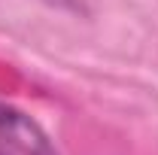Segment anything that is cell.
<instances>
[{
    "instance_id": "obj_1",
    "label": "cell",
    "mask_w": 158,
    "mask_h": 155,
    "mask_svg": "<svg viewBox=\"0 0 158 155\" xmlns=\"http://www.w3.org/2000/svg\"><path fill=\"white\" fill-rule=\"evenodd\" d=\"M0 137L21 155H61L52 143V137L40 128L27 113L0 100Z\"/></svg>"
},
{
    "instance_id": "obj_2",
    "label": "cell",
    "mask_w": 158,
    "mask_h": 155,
    "mask_svg": "<svg viewBox=\"0 0 158 155\" xmlns=\"http://www.w3.org/2000/svg\"><path fill=\"white\" fill-rule=\"evenodd\" d=\"M52 9H61V12H85V3L82 0H40Z\"/></svg>"
},
{
    "instance_id": "obj_3",
    "label": "cell",
    "mask_w": 158,
    "mask_h": 155,
    "mask_svg": "<svg viewBox=\"0 0 158 155\" xmlns=\"http://www.w3.org/2000/svg\"><path fill=\"white\" fill-rule=\"evenodd\" d=\"M0 155H3V152H0Z\"/></svg>"
}]
</instances>
